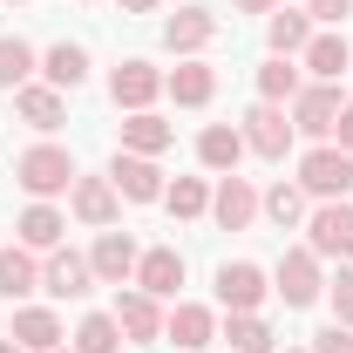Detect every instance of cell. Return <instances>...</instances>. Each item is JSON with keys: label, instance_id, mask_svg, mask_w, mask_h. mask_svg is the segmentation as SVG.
Segmentation results:
<instances>
[{"label": "cell", "instance_id": "6da1fadb", "mask_svg": "<svg viewBox=\"0 0 353 353\" xmlns=\"http://www.w3.org/2000/svg\"><path fill=\"white\" fill-rule=\"evenodd\" d=\"M14 176H21L34 197H54V190H68V183H75V157H68V150H54V143H41V150H28V157L14 163Z\"/></svg>", "mask_w": 353, "mask_h": 353}, {"label": "cell", "instance_id": "7a4b0ae2", "mask_svg": "<svg viewBox=\"0 0 353 353\" xmlns=\"http://www.w3.org/2000/svg\"><path fill=\"white\" fill-rule=\"evenodd\" d=\"M299 183L312 197H347L353 190V157L347 150H306L299 157Z\"/></svg>", "mask_w": 353, "mask_h": 353}, {"label": "cell", "instance_id": "3957f363", "mask_svg": "<svg viewBox=\"0 0 353 353\" xmlns=\"http://www.w3.org/2000/svg\"><path fill=\"white\" fill-rule=\"evenodd\" d=\"M306 252L312 259H353V204H326V211H312L306 224Z\"/></svg>", "mask_w": 353, "mask_h": 353}, {"label": "cell", "instance_id": "277c9868", "mask_svg": "<svg viewBox=\"0 0 353 353\" xmlns=\"http://www.w3.org/2000/svg\"><path fill=\"white\" fill-rule=\"evenodd\" d=\"M340 88L333 82H319V88H299L292 95V130H306V136H333V123H340Z\"/></svg>", "mask_w": 353, "mask_h": 353}, {"label": "cell", "instance_id": "5b68a950", "mask_svg": "<svg viewBox=\"0 0 353 353\" xmlns=\"http://www.w3.org/2000/svg\"><path fill=\"white\" fill-rule=\"evenodd\" d=\"M245 150H259V157H285V150H292V123H285L279 102H259V109L245 116Z\"/></svg>", "mask_w": 353, "mask_h": 353}, {"label": "cell", "instance_id": "8992f818", "mask_svg": "<svg viewBox=\"0 0 353 353\" xmlns=\"http://www.w3.org/2000/svg\"><path fill=\"white\" fill-rule=\"evenodd\" d=\"M157 88H163V75H157L150 61H123V68L109 75V95H116V109H130V116L157 102Z\"/></svg>", "mask_w": 353, "mask_h": 353}, {"label": "cell", "instance_id": "52a82bcc", "mask_svg": "<svg viewBox=\"0 0 353 353\" xmlns=\"http://www.w3.org/2000/svg\"><path fill=\"white\" fill-rule=\"evenodd\" d=\"M109 183H116V190H123L130 204H157V197H163V170H157L150 157H136V150H130V157H116Z\"/></svg>", "mask_w": 353, "mask_h": 353}, {"label": "cell", "instance_id": "ba28073f", "mask_svg": "<svg viewBox=\"0 0 353 353\" xmlns=\"http://www.w3.org/2000/svg\"><path fill=\"white\" fill-rule=\"evenodd\" d=\"M279 299L285 306H312L319 299V259L312 252H285L279 259Z\"/></svg>", "mask_w": 353, "mask_h": 353}, {"label": "cell", "instance_id": "9c48e42d", "mask_svg": "<svg viewBox=\"0 0 353 353\" xmlns=\"http://www.w3.org/2000/svg\"><path fill=\"white\" fill-rule=\"evenodd\" d=\"M211 211H218V224H224V231H245V224L259 218V190H252L245 176L231 170V176L218 183V197H211Z\"/></svg>", "mask_w": 353, "mask_h": 353}, {"label": "cell", "instance_id": "30bf717a", "mask_svg": "<svg viewBox=\"0 0 353 353\" xmlns=\"http://www.w3.org/2000/svg\"><path fill=\"white\" fill-rule=\"evenodd\" d=\"M48 292H54V299H82L88 292V279H95V265L82 259V252H61V245H54V252H48Z\"/></svg>", "mask_w": 353, "mask_h": 353}, {"label": "cell", "instance_id": "8fae6325", "mask_svg": "<svg viewBox=\"0 0 353 353\" xmlns=\"http://www.w3.org/2000/svg\"><path fill=\"white\" fill-rule=\"evenodd\" d=\"M218 299H224L231 312H259L265 272H259V265H218Z\"/></svg>", "mask_w": 353, "mask_h": 353}, {"label": "cell", "instance_id": "7c38bea8", "mask_svg": "<svg viewBox=\"0 0 353 353\" xmlns=\"http://www.w3.org/2000/svg\"><path fill=\"white\" fill-rule=\"evenodd\" d=\"M88 265H95V279L123 285V279L136 272V245H130V231H102V238H95V252H88Z\"/></svg>", "mask_w": 353, "mask_h": 353}, {"label": "cell", "instance_id": "4fadbf2b", "mask_svg": "<svg viewBox=\"0 0 353 353\" xmlns=\"http://www.w3.org/2000/svg\"><path fill=\"white\" fill-rule=\"evenodd\" d=\"M116 326L130 333L136 347H150V340L163 333V312H157V299H150V292H123V299H116Z\"/></svg>", "mask_w": 353, "mask_h": 353}, {"label": "cell", "instance_id": "5bb4252c", "mask_svg": "<svg viewBox=\"0 0 353 353\" xmlns=\"http://www.w3.org/2000/svg\"><path fill=\"white\" fill-rule=\"evenodd\" d=\"M211 34H218V14H204V7H183V14H170V21H163V41H170L176 54H197Z\"/></svg>", "mask_w": 353, "mask_h": 353}, {"label": "cell", "instance_id": "9a60e30c", "mask_svg": "<svg viewBox=\"0 0 353 353\" xmlns=\"http://www.w3.org/2000/svg\"><path fill=\"white\" fill-rule=\"evenodd\" d=\"M136 285H143L150 299H170L176 285H183V259H176V252H143V259H136Z\"/></svg>", "mask_w": 353, "mask_h": 353}, {"label": "cell", "instance_id": "2e32d148", "mask_svg": "<svg viewBox=\"0 0 353 353\" xmlns=\"http://www.w3.org/2000/svg\"><path fill=\"white\" fill-rule=\"evenodd\" d=\"M197 157H204V170H238V157H245V130H231V123H211V130L197 136Z\"/></svg>", "mask_w": 353, "mask_h": 353}, {"label": "cell", "instance_id": "e0dca14e", "mask_svg": "<svg viewBox=\"0 0 353 353\" xmlns=\"http://www.w3.org/2000/svg\"><path fill=\"white\" fill-rule=\"evenodd\" d=\"M75 218L82 224H116V183L109 176H75Z\"/></svg>", "mask_w": 353, "mask_h": 353}, {"label": "cell", "instance_id": "ac0fdd59", "mask_svg": "<svg viewBox=\"0 0 353 353\" xmlns=\"http://www.w3.org/2000/svg\"><path fill=\"white\" fill-rule=\"evenodd\" d=\"M7 340H21V347H34V353H54L61 347V319L48 306H28V312H14V333Z\"/></svg>", "mask_w": 353, "mask_h": 353}, {"label": "cell", "instance_id": "d6986e66", "mask_svg": "<svg viewBox=\"0 0 353 353\" xmlns=\"http://www.w3.org/2000/svg\"><path fill=\"white\" fill-rule=\"evenodd\" d=\"M163 88H170V95L183 102V109H204V102L218 95V75H211L204 61H176V75H170Z\"/></svg>", "mask_w": 353, "mask_h": 353}, {"label": "cell", "instance_id": "ffe728a7", "mask_svg": "<svg viewBox=\"0 0 353 353\" xmlns=\"http://www.w3.org/2000/svg\"><path fill=\"white\" fill-rule=\"evenodd\" d=\"M306 68L319 75V82H340V75L353 68V48L340 41V34H312L306 41Z\"/></svg>", "mask_w": 353, "mask_h": 353}, {"label": "cell", "instance_id": "44dd1931", "mask_svg": "<svg viewBox=\"0 0 353 353\" xmlns=\"http://www.w3.org/2000/svg\"><path fill=\"white\" fill-rule=\"evenodd\" d=\"M123 150H136V157L170 150V123H163V116H150V109H136L130 123H123Z\"/></svg>", "mask_w": 353, "mask_h": 353}, {"label": "cell", "instance_id": "7402d4cb", "mask_svg": "<svg viewBox=\"0 0 353 353\" xmlns=\"http://www.w3.org/2000/svg\"><path fill=\"white\" fill-rule=\"evenodd\" d=\"M116 347H123L116 312H88L82 326H75V353H116Z\"/></svg>", "mask_w": 353, "mask_h": 353}, {"label": "cell", "instance_id": "603a6c76", "mask_svg": "<svg viewBox=\"0 0 353 353\" xmlns=\"http://www.w3.org/2000/svg\"><path fill=\"white\" fill-rule=\"evenodd\" d=\"M41 68H48V82H54V88H82V75H88V54H82L75 41H54Z\"/></svg>", "mask_w": 353, "mask_h": 353}, {"label": "cell", "instance_id": "cb8c5ba5", "mask_svg": "<svg viewBox=\"0 0 353 353\" xmlns=\"http://www.w3.org/2000/svg\"><path fill=\"white\" fill-rule=\"evenodd\" d=\"M61 231H68V224H61V211H48V204H28V211H21V238H28L34 252H54Z\"/></svg>", "mask_w": 353, "mask_h": 353}, {"label": "cell", "instance_id": "d4e9b609", "mask_svg": "<svg viewBox=\"0 0 353 353\" xmlns=\"http://www.w3.org/2000/svg\"><path fill=\"white\" fill-rule=\"evenodd\" d=\"M28 75H34V48L21 34H0V88H28Z\"/></svg>", "mask_w": 353, "mask_h": 353}, {"label": "cell", "instance_id": "484cf974", "mask_svg": "<svg viewBox=\"0 0 353 353\" xmlns=\"http://www.w3.org/2000/svg\"><path fill=\"white\" fill-rule=\"evenodd\" d=\"M163 333H170L183 353H190V347H211V312H204V306H176Z\"/></svg>", "mask_w": 353, "mask_h": 353}, {"label": "cell", "instance_id": "4316f807", "mask_svg": "<svg viewBox=\"0 0 353 353\" xmlns=\"http://www.w3.org/2000/svg\"><path fill=\"white\" fill-rule=\"evenodd\" d=\"M14 102H21V123H34V130H61V95H54V88H21Z\"/></svg>", "mask_w": 353, "mask_h": 353}, {"label": "cell", "instance_id": "83f0119b", "mask_svg": "<svg viewBox=\"0 0 353 353\" xmlns=\"http://www.w3.org/2000/svg\"><path fill=\"white\" fill-rule=\"evenodd\" d=\"M259 95L265 102H285V95H299V68H292V54H272L259 68Z\"/></svg>", "mask_w": 353, "mask_h": 353}, {"label": "cell", "instance_id": "f1b7e54d", "mask_svg": "<svg viewBox=\"0 0 353 353\" xmlns=\"http://www.w3.org/2000/svg\"><path fill=\"white\" fill-rule=\"evenodd\" d=\"M306 41H312V28H306V14H272V54H306Z\"/></svg>", "mask_w": 353, "mask_h": 353}, {"label": "cell", "instance_id": "f546056e", "mask_svg": "<svg viewBox=\"0 0 353 353\" xmlns=\"http://www.w3.org/2000/svg\"><path fill=\"white\" fill-rule=\"evenodd\" d=\"M238 353H272V326H265L259 312H231V333H224Z\"/></svg>", "mask_w": 353, "mask_h": 353}, {"label": "cell", "instance_id": "4dcf8cb0", "mask_svg": "<svg viewBox=\"0 0 353 353\" xmlns=\"http://www.w3.org/2000/svg\"><path fill=\"white\" fill-rule=\"evenodd\" d=\"M34 292V259L28 252H0V299H21Z\"/></svg>", "mask_w": 353, "mask_h": 353}, {"label": "cell", "instance_id": "1f68e13d", "mask_svg": "<svg viewBox=\"0 0 353 353\" xmlns=\"http://www.w3.org/2000/svg\"><path fill=\"white\" fill-rule=\"evenodd\" d=\"M163 204H170L176 218H197V211H204V204H211V190H204V183H197V176H176L170 190H163Z\"/></svg>", "mask_w": 353, "mask_h": 353}, {"label": "cell", "instance_id": "d6a6232c", "mask_svg": "<svg viewBox=\"0 0 353 353\" xmlns=\"http://www.w3.org/2000/svg\"><path fill=\"white\" fill-rule=\"evenodd\" d=\"M265 211H272V224H299V218H306V197H299L292 183H279V190L265 197Z\"/></svg>", "mask_w": 353, "mask_h": 353}, {"label": "cell", "instance_id": "836d02e7", "mask_svg": "<svg viewBox=\"0 0 353 353\" xmlns=\"http://www.w3.org/2000/svg\"><path fill=\"white\" fill-rule=\"evenodd\" d=\"M312 353H353V340H347V326L333 319L326 333H312Z\"/></svg>", "mask_w": 353, "mask_h": 353}, {"label": "cell", "instance_id": "e575fe53", "mask_svg": "<svg viewBox=\"0 0 353 353\" xmlns=\"http://www.w3.org/2000/svg\"><path fill=\"white\" fill-rule=\"evenodd\" d=\"M333 312H340V326H353V272L333 279Z\"/></svg>", "mask_w": 353, "mask_h": 353}, {"label": "cell", "instance_id": "d590c367", "mask_svg": "<svg viewBox=\"0 0 353 353\" xmlns=\"http://www.w3.org/2000/svg\"><path fill=\"white\" fill-rule=\"evenodd\" d=\"M306 14H312V21H333V28H340V21L353 14V0H306Z\"/></svg>", "mask_w": 353, "mask_h": 353}, {"label": "cell", "instance_id": "8d00e7d4", "mask_svg": "<svg viewBox=\"0 0 353 353\" xmlns=\"http://www.w3.org/2000/svg\"><path fill=\"white\" fill-rule=\"evenodd\" d=\"M333 136H340V150H353V102L340 109V123H333Z\"/></svg>", "mask_w": 353, "mask_h": 353}, {"label": "cell", "instance_id": "74e56055", "mask_svg": "<svg viewBox=\"0 0 353 353\" xmlns=\"http://www.w3.org/2000/svg\"><path fill=\"white\" fill-rule=\"evenodd\" d=\"M238 7H245V14H272L279 0H238Z\"/></svg>", "mask_w": 353, "mask_h": 353}, {"label": "cell", "instance_id": "f35d334b", "mask_svg": "<svg viewBox=\"0 0 353 353\" xmlns=\"http://www.w3.org/2000/svg\"><path fill=\"white\" fill-rule=\"evenodd\" d=\"M123 7H130V14H150V7H157V0H123Z\"/></svg>", "mask_w": 353, "mask_h": 353}, {"label": "cell", "instance_id": "ab89813d", "mask_svg": "<svg viewBox=\"0 0 353 353\" xmlns=\"http://www.w3.org/2000/svg\"><path fill=\"white\" fill-rule=\"evenodd\" d=\"M0 353H34V347H21V340H0Z\"/></svg>", "mask_w": 353, "mask_h": 353}]
</instances>
